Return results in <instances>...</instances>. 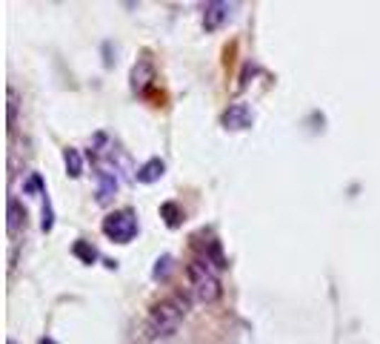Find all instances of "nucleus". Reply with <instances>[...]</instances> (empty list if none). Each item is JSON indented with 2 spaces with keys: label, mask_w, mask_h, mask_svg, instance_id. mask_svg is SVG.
I'll list each match as a JSON object with an SVG mask.
<instances>
[{
  "label": "nucleus",
  "mask_w": 380,
  "mask_h": 344,
  "mask_svg": "<svg viewBox=\"0 0 380 344\" xmlns=\"http://www.w3.org/2000/svg\"><path fill=\"white\" fill-rule=\"evenodd\" d=\"M21 227H26V210L21 206V201L9 198V235H18Z\"/></svg>",
  "instance_id": "10"
},
{
  "label": "nucleus",
  "mask_w": 380,
  "mask_h": 344,
  "mask_svg": "<svg viewBox=\"0 0 380 344\" xmlns=\"http://www.w3.org/2000/svg\"><path fill=\"white\" fill-rule=\"evenodd\" d=\"M95 178H98V201H100V204H109L112 195L117 192V175H115L109 167H100V170L95 172Z\"/></svg>",
  "instance_id": "7"
},
{
  "label": "nucleus",
  "mask_w": 380,
  "mask_h": 344,
  "mask_svg": "<svg viewBox=\"0 0 380 344\" xmlns=\"http://www.w3.org/2000/svg\"><path fill=\"white\" fill-rule=\"evenodd\" d=\"M169 267H172V255H163V258H158V264H155V279H163V275L169 272Z\"/></svg>",
  "instance_id": "13"
},
{
  "label": "nucleus",
  "mask_w": 380,
  "mask_h": 344,
  "mask_svg": "<svg viewBox=\"0 0 380 344\" xmlns=\"http://www.w3.org/2000/svg\"><path fill=\"white\" fill-rule=\"evenodd\" d=\"M103 235L115 244H129L137 235V216L132 210H117L103 218Z\"/></svg>",
  "instance_id": "3"
},
{
  "label": "nucleus",
  "mask_w": 380,
  "mask_h": 344,
  "mask_svg": "<svg viewBox=\"0 0 380 344\" xmlns=\"http://www.w3.org/2000/svg\"><path fill=\"white\" fill-rule=\"evenodd\" d=\"M252 121H255V115H252V109H249L246 104H232L229 109H226V112L220 115V123H223L226 129H232V132L249 129V126H252Z\"/></svg>",
  "instance_id": "4"
},
{
  "label": "nucleus",
  "mask_w": 380,
  "mask_h": 344,
  "mask_svg": "<svg viewBox=\"0 0 380 344\" xmlns=\"http://www.w3.org/2000/svg\"><path fill=\"white\" fill-rule=\"evenodd\" d=\"M232 12H235V4H220V0H214V4H206L203 6V26H206V32L220 29L226 21L232 18Z\"/></svg>",
  "instance_id": "5"
},
{
  "label": "nucleus",
  "mask_w": 380,
  "mask_h": 344,
  "mask_svg": "<svg viewBox=\"0 0 380 344\" xmlns=\"http://www.w3.org/2000/svg\"><path fill=\"white\" fill-rule=\"evenodd\" d=\"M163 213H166V216H175V204H166V206H163ZM169 224L175 227V224H178V218H169Z\"/></svg>",
  "instance_id": "16"
},
{
  "label": "nucleus",
  "mask_w": 380,
  "mask_h": 344,
  "mask_svg": "<svg viewBox=\"0 0 380 344\" xmlns=\"http://www.w3.org/2000/svg\"><path fill=\"white\" fill-rule=\"evenodd\" d=\"M186 316V301L180 296H169L158 304H151L149 310V327L155 335H175L180 321Z\"/></svg>",
  "instance_id": "2"
},
{
  "label": "nucleus",
  "mask_w": 380,
  "mask_h": 344,
  "mask_svg": "<svg viewBox=\"0 0 380 344\" xmlns=\"http://www.w3.org/2000/svg\"><path fill=\"white\" fill-rule=\"evenodd\" d=\"M151 81H155V63H151L149 55H140L137 63L132 66V89L134 92H143Z\"/></svg>",
  "instance_id": "6"
},
{
  "label": "nucleus",
  "mask_w": 380,
  "mask_h": 344,
  "mask_svg": "<svg viewBox=\"0 0 380 344\" xmlns=\"http://www.w3.org/2000/svg\"><path fill=\"white\" fill-rule=\"evenodd\" d=\"M186 275H189V287H192V293H195L197 301L212 304V301L220 299L217 267H212L209 258H195V261L186 267Z\"/></svg>",
  "instance_id": "1"
},
{
  "label": "nucleus",
  "mask_w": 380,
  "mask_h": 344,
  "mask_svg": "<svg viewBox=\"0 0 380 344\" xmlns=\"http://www.w3.org/2000/svg\"><path fill=\"white\" fill-rule=\"evenodd\" d=\"M71 253L78 255L84 264H95V258H98V250H95L92 244H86V241H78V244L71 247Z\"/></svg>",
  "instance_id": "11"
},
{
  "label": "nucleus",
  "mask_w": 380,
  "mask_h": 344,
  "mask_svg": "<svg viewBox=\"0 0 380 344\" xmlns=\"http://www.w3.org/2000/svg\"><path fill=\"white\" fill-rule=\"evenodd\" d=\"M63 164H66V172H69L71 178H81V175H84V155H81V150L66 147V150H63Z\"/></svg>",
  "instance_id": "9"
},
{
  "label": "nucleus",
  "mask_w": 380,
  "mask_h": 344,
  "mask_svg": "<svg viewBox=\"0 0 380 344\" xmlns=\"http://www.w3.org/2000/svg\"><path fill=\"white\" fill-rule=\"evenodd\" d=\"M15 121H18V92L15 87H9V129L15 132Z\"/></svg>",
  "instance_id": "12"
},
{
  "label": "nucleus",
  "mask_w": 380,
  "mask_h": 344,
  "mask_svg": "<svg viewBox=\"0 0 380 344\" xmlns=\"http://www.w3.org/2000/svg\"><path fill=\"white\" fill-rule=\"evenodd\" d=\"M54 227V221H52V204H49V198H46V204H43V230L49 233Z\"/></svg>",
  "instance_id": "14"
},
{
  "label": "nucleus",
  "mask_w": 380,
  "mask_h": 344,
  "mask_svg": "<svg viewBox=\"0 0 380 344\" xmlns=\"http://www.w3.org/2000/svg\"><path fill=\"white\" fill-rule=\"evenodd\" d=\"M163 172H166V164H163L161 158H151V161H146V164L137 170V181H140V184H155V181L163 178Z\"/></svg>",
  "instance_id": "8"
},
{
  "label": "nucleus",
  "mask_w": 380,
  "mask_h": 344,
  "mask_svg": "<svg viewBox=\"0 0 380 344\" xmlns=\"http://www.w3.org/2000/svg\"><path fill=\"white\" fill-rule=\"evenodd\" d=\"M26 189H29V192H38V189H40V178H38V175H32V178H29V184H26Z\"/></svg>",
  "instance_id": "15"
},
{
  "label": "nucleus",
  "mask_w": 380,
  "mask_h": 344,
  "mask_svg": "<svg viewBox=\"0 0 380 344\" xmlns=\"http://www.w3.org/2000/svg\"><path fill=\"white\" fill-rule=\"evenodd\" d=\"M6 344H15V341H12V338H9V341H6Z\"/></svg>",
  "instance_id": "17"
}]
</instances>
